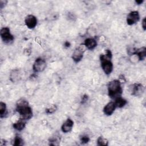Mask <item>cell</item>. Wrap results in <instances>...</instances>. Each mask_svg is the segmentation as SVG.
<instances>
[{"label": "cell", "mask_w": 146, "mask_h": 146, "mask_svg": "<svg viewBox=\"0 0 146 146\" xmlns=\"http://www.w3.org/2000/svg\"><path fill=\"white\" fill-rule=\"evenodd\" d=\"M64 46H65L66 47H69L70 46L71 44H70V43L69 42L66 41V42H64Z\"/></svg>", "instance_id": "obj_27"}, {"label": "cell", "mask_w": 146, "mask_h": 146, "mask_svg": "<svg viewBox=\"0 0 146 146\" xmlns=\"http://www.w3.org/2000/svg\"><path fill=\"white\" fill-rule=\"evenodd\" d=\"M88 96L86 94H84L82 96V99H81V102L80 103L81 104H84L87 102V101L88 100Z\"/></svg>", "instance_id": "obj_23"}, {"label": "cell", "mask_w": 146, "mask_h": 146, "mask_svg": "<svg viewBox=\"0 0 146 146\" xmlns=\"http://www.w3.org/2000/svg\"><path fill=\"white\" fill-rule=\"evenodd\" d=\"M108 92L109 96L113 99H115L121 96L123 90L119 80L115 79L108 83Z\"/></svg>", "instance_id": "obj_2"}, {"label": "cell", "mask_w": 146, "mask_h": 146, "mask_svg": "<svg viewBox=\"0 0 146 146\" xmlns=\"http://www.w3.org/2000/svg\"><path fill=\"white\" fill-rule=\"evenodd\" d=\"M97 144L98 145L107 146L108 145V141L102 136H99L97 139Z\"/></svg>", "instance_id": "obj_19"}, {"label": "cell", "mask_w": 146, "mask_h": 146, "mask_svg": "<svg viewBox=\"0 0 146 146\" xmlns=\"http://www.w3.org/2000/svg\"><path fill=\"white\" fill-rule=\"evenodd\" d=\"M37 22L36 18L32 14L27 15L25 19V25L30 29L35 28L37 25Z\"/></svg>", "instance_id": "obj_9"}, {"label": "cell", "mask_w": 146, "mask_h": 146, "mask_svg": "<svg viewBox=\"0 0 146 146\" xmlns=\"http://www.w3.org/2000/svg\"><path fill=\"white\" fill-rule=\"evenodd\" d=\"M106 56L110 59L112 58V52L110 50H106Z\"/></svg>", "instance_id": "obj_24"}, {"label": "cell", "mask_w": 146, "mask_h": 146, "mask_svg": "<svg viewBox=\"0 0 146 146\" xmlns=\"http://www.w3.org/2000/svg\"><path fill=\"white\" fill-rule=\"evenodd\" d=\"M21 79V72L18 69H14L11 71L10 74V79L13 83L19 82Z\"/></svg>", "instance_id": "obj_12"}, {"label": "cell", "mask_w": 146, "mask_h": 146, "mask_svg": "<svg viewBox=\"0 0 146 146\" xmlns=\"http://www.w3.org/2000/svg\"><path fill=\"white\" fill-rule=\"evenodd\" d=\"M84 45L88 50H93L97 46L96 40L92 38H88L85 39Z\"/></svg>", "instance_id": "obj_14"}, {"label": "cell", "mask_w": 146, "mask_h": 146, "mask_svg": "<svg viewBox=\"0 0 146 146\" xmlns=\"http://www.w3.org/2000/svg\"><path fill=\"white\" fill-rule=\"evenodd\" d=\"M131 54H136L138 56L139 60H143L146 56V48L145 47H142L141 48L135 49L134 51L131 52Z\"/></svg>", "instance_id": "obj_13"}, {"label": "cell", "mask_w": 146, "mask_h": 146, "mask_svg": "<svg viewBox=\"0 0 146 146\" xmlns=\"http://www.w3.org/2000/svg\"><path fill=\"white\" fill-rule=\"evenodd\" d=\"M85 50H86L85 46L80 45L74 50L72 55V58L75 63H78L82 59Z\"/></svg>", "instance_id": "obj_6"}, {"label": "cell", "mask_w": 146, "mask_h": 146, "mask_svg": "<svg viewBox=\"0 0 146 146\" xmlns=\"http://www.w3.org/2000/svg\"><path fill=\"white\" fill-rule=\"evenodd\" d=\"M16 110L21 119L29 120L33 116V111L27 100L23 99L19 100L16 104Z\"/></svg>", "instance_id": "obj_1"}, {"label": "cell", "mask_w": 146, "mask_h": 146, "mask_svg": "<svg viewBox=\"0 0 146 146\" xmlns=\"http://www.w3.org/2000/svg\"><path fill=\"white\" fill-rule=\"evenodd\" d=\"M56 110H57L56 106V105H53L51 107L46 108L45 112L47 114H51V113H53L54 112H55Z\"/></svg>", "instance_id": "obj_22"}, {"label": "cell", "mask_w": 146, "mask_h": 146, "mask_svg": "<svg viewBox=\"0 0 146 146\" xmlns=\"http://www.w3.org/2000/svg\"><path fill=\"white\" fill-rule=\"evenodd\" d=\"M140 19L139 13L137 11H132L130 12L127 17V23L128 25H132L137 23Z\"/></svg>", "instance_id": "obj_8"}, {"label": "cell", "mask_w": 146, "mask_h": 146, "mask_svg": "<svg viewBox=\"0 0 146 146\" xmlns=\"http://www.w3.org/2000/svg\"><path fill=\"white\" fill-rule=\"evenodd\" d=\"M7 114V110H6V105L3 102H0V117L1 118L6 117V115Z\"/></svg>", "instance_id": "obj_17"}, {"label": "cell", "mask_w": 146, "mask_h": 146, "mask_svg": "<svg viewBox=\"0 0 146 146\" xmlns=\"http://www.w3.org/2000/svg\"><path fill=\"white\" fill-rule=\"evenodd\" d=\"M46 67V62L45 60L40 57L38 58L35 59L33 66V69L35 72H42Z\"/></svg>", "instance_id": "obj_5"}, {"label": "cell", "mask_w": 146, "mask_h": 146, "mask_svg": "<svg viewBox=\"0 0 146 146\" xmlns=\"http://www.w3.org/2000/svg\"><path fill=\"white\" fill-rule=\"evenodd\" d=\"M25 125H26L25 121H23V119H21L14 123L13 125V127L15 129L21 131L24 129V128L25 127Z\"/></svg>", "instance_id": "obj_15"}, {"label": "cell", "mask_w": 146, "mask_h": 146, "mask_svg": "<svg viewBox=\"0 0 146 146\" xmlns=\"http://www.w3.org/2000/svg\"><path fill=\"white\" fill-rule=\"evenodd\" d=\"M90 140V139L87 135H83L80 136V141L81 143L83 144H87V143L89 142Z\"/></svg>", "instance_id": "obj_21"}, {"label": "cell", "mask_w": 146, "mask_h": 146, "mask_svg": "<svg viewBox=\"0 0 146 146\" xmlns=\"http://www.w3.org/2000/svg\"><path fill=\"white\" fill-rule=\"evenodd\" d=\"M143 2H144L143 0H139V1H135V2H136L137 4H138V5L141 4Z\"/></svg>", "instance_id": "obj_28"}, {"label": "cell", "mask_w": 146, "mask_h": 146, "mask_svg": "<svg viewBox=\"0 0 146 146\" xmlns=\"http://www.w3.org/2000/svg\"><path fill=\"white\" fill-rule=\"evenodd\" d=\"M73 125H74V121L70 118H68L65 121V122L62 124L61 129L63 132L68 133L72 130Z\"/></svg>", "instance_id": "obj_11"}, {"label": "cell", "mask_w": 146, "mask_h": 146, "mask_svg": "<svg viewBox=\"0 0 146 146\" xmlns=\"http://www.w3.org/2000/svg\"><path fill=\"white\" fill-rule=\"evenodd\" d=\"M141 26L142 27L143 29L144 30H146V18H144L143 21H142V23H141Z\"/></svg>", "instance_id": "obj_25"}, {"label": "cell", "mask_w": 146, "mask_h": 146, "mask_svg": "<svg viewBox=\"0 0 146 146\" xmlns=\"http://www.w3.org/2000/svg\"><path fill=\"white\" fill-rule=\"evenodd\" d=\"M13 145H15V146L22 145H23V139L19 136L17 135L14 137Z\"/></svg>", "instance_id": "obj_18"}, {"label": "cell", "mask_w": 146, "mask_h": 146, "mask_svg": "<svg viewBox=\"0 0 146 146\" xmlns=\"http://www.w3.org/2000/svg\"><path fill=\"white\" fill-rule=\"evenodd\" d=\"M0 35L1 39L5 44H11L14 41V36L10 33V29L8 27H4L1 29Z\"/></svg>", "instance_id": "obj_4"}, {"label": "cell", "mask_w": 146, "mask_h": 146, "mask_svg": "<svg viewBox=\"0 0 146 146\" xmlns=\"http://www.w3.org/2000/svg\"><path fill=\"white\" fill-rule=\"evenodd\" d=\"M114 103L115 104L116 107L122 108L127 103V102L125 99L122 98L120 96V97H119V98L115 99Z\"/></svg>", "instance_id": "obj_16"}, {"label": "cell", "mask_w": 146, "mask_h": 146, "mask_svg": "<svg viewBox=\"0 0 146 146\" xmlns=\"http://www.w3.org/2000/svg\"><path fill=\"white\" fill-rule=\"evenodd\" d=\"M131 95L135 96H139L143 95L144 92V87L141 83H135L129 87Z\"/></svg>", "instance_id": "obj_7"}, {"label": "cell", "mask_w": 146, "mask_h": 146, "mask_svg": "<svg viewBox=\"0 0 146 146\" xmlns=\"http://www.w3.org/2000/svg\"><path fill=\"white\" fill-rule=\"evenodd\" d=\"M116 108V106L114 102L108 103L103 108V112L107 116L111 115Z\"/></svg>", "instance_id": "obj_10"}, {"label": "cell", "mask_w": 146, "mask_h": 146, "mask_svg": "<svg viewBox=\"0 0 146 146\" xmlns=\"http://www.w3.org/2000/svg\"><path fill=\"white\" fill-rule=\"evenodd\" d=\"M59 143V139L58 138V136L55 137H51L49 139V144L51 145H58Z\"/></svg>", "instance_id": "obj_20"}, {"label": "cell", "mask_w": 146, "mask_h": 146, "mask_svg": "<svg viewBox=\"0 0 146 146\" xmlns=\"http://www.w3.org/2000/svg\"><path fill=\"white\" fill-rule=\"evenodd\" d=\"M7 2V1L1 0L0 1V7H1V9H2L5 6V5L6 4Z\"/></svg>", "instance_id": "obj_26"}, {"label": "cell", "mask_w": 146, "mask_h": 146, "mask_svg": "<svg viewBox=\"0 0 146 146\" xmlns=\"http://www.w3.org/2000/svg\"><path fill=\"white\" fill-rule=\"evenodd\" d=\"M100 60L102 68L104 73L107 75H110L113 70V64L111 61V59L107 57L106 55L101 54L100 55Z\"/></svg>", "instance_id": "obj_3"}]
</instances>
